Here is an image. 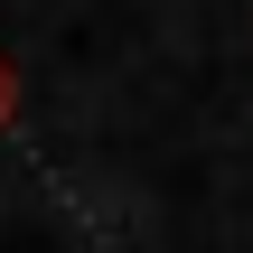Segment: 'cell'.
Masks as SVG:
<instances>
[{
  "label": "cell",
  "mask_w": 253,
  "mask_h": 253,
  "mask_svg": "<svg viewBox=\"0 0 253 253\" xmlns=\"http://www.w3.org/2000/svg\"><path fill=\"white\" fill-rule=\"evenodd\" d=\"M9 94H19V84H9V66H0V122H9Z\"/></svg>",
  "instance_id": "cell-1"
}]
</instances>
